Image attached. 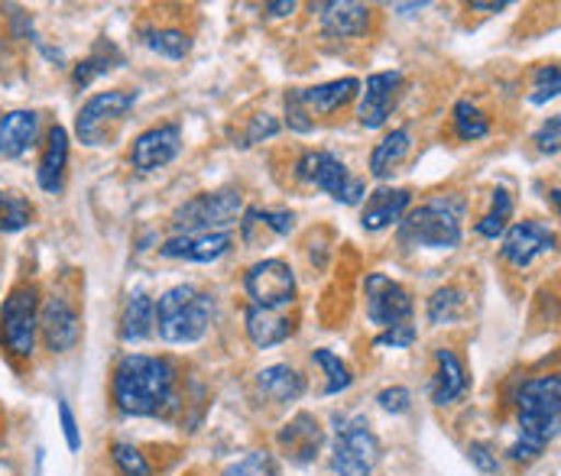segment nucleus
I'll list each match as a JSON object with an SVG mask.
<instances>
[{
    "label": "nucleus",
    "instance_id": "nucleus-1",
    "mask_svg": "<svg viewBox=\"0 0 561 476\" xmlns=\"http://www.w3.org/2000/svg\"><path fill=\"white\" fill-rule=\"evenodd\" d=\"M114 402L130 418H153L175 396V367L165 357L127 353L114 370Z\"/></svg>",
    "mask_w": 561,
    "mask_h": 476
},
{
    "label": "nucleus",
    "instance_id": "nucleus-2",
    "mask_svg": "<svg viewBox=\"0 0 561 476\" xmlns=\"http://www.w3.org/2000/svg\"><path fill=\"white\" fill-rule=\"evenodd\" d=\"M561 421V380L536 376L526 380L516 393V428L519 438L510 448L513 461H536L559 434Z\"/></svg>",
    "mask_w": 561,
    "mask_h": 476
},
{
    "label": "nucleus",
    "instance_id": "nucleus-3",
    "mask_svg": "<svg viewBox=\"0 0 561 476\" xmlns=\"http://www.w3.org/2000/svg\"><path fill=\"white\" fill-rule=\"evenodd\" d=\"M215 299L195 286H172L153 302V330L165 344H195L208 334Z\"/></svg>",
    "mask_w": 561,
    "mask_h": 476
},
{
    "label": "nucleus",
    "instance_id": "nucleus-4",
    "mask_svg": "<svg viewBox=\"0 0 561 476\" xmlns=\"http://www.w3.org/2000/svg\"><path fill=\"white\" fill-rule=\"evenodd\" d=\"M465 198L438 195L419 208H409L400 221L402 246H422V249H455L465 237Z\"/></svg>",
    "mask_w": 561,
    "mask_h": 476
},
{
    "label": "nucleus",
    "instance_id": "nucleus-5",
    "mask_svg": "<svg viewBox=\"0 0 561 476\" xmlns=\"http://www.w3.org/2000/svg\"><path fill=\"white\" fill-rule=\"evenodd\" d=\"M331 467L337 476H370L380 461V441L364 415H334Z\"/></svg>",
    "mask_w": 561,
    "mask_h": 476
},
{
    "label": "nucleus",
    "instance_id": "nucleus-6",
    "mask_svg": "<svg viewBox=\"0 0 561 476\" xmlns=\"http://www.w3.org/2000/svg\"><path fill=\"white\" fill-rule=\"evenodd\" d=\"M241 214V191L221 188V191H202L192 201L179 205L169 224L175 234H215V231H228L231 224H238Z\"/></svg>",
    "mask_w": 561,
    "mask_h": 476
},
{
    "label": "nucleus",
    "instance_id": "nucleus-7",
    "mask_svg": "<svg viewBox=\"0 0 561 476\" xmlns=\"http://www.w3.org/2000/svg\"><path fill=\"white\" fill-rule=\"evenodd\" d=\"M39 337V292L36 286H16L0 305V340L13 357H33Z\"/></svg>",
    "mask_w": 561,
    "mask_h": 476
},
{
    "label": "nucleus",
    "instance_id": "nucleus-8",
    "mask_svg": "<svg viewBox=\"0 0 561 476\" xmlns=\"http://www.w3.org/2000/svg\"><path fill=\"white\" fill-rule=\"evenodd\" d=\"M296 175L309 185H316L328 198H334L337 205H357L367 195L364 178L351 175V169L328 150H309L296 162Z\"/></svg>",
    "mask_w": 561,
    "mask_h": 476
},
{
    "label": "nucleus",
    "instance_id": "nucleus-9",
    "mask_svg": "<svg viewBox=\"0 0 561 476\" xmlns=\"http://www.w3.org/2000/svg\"><path fill=\"white\" fill-rule=\"evenodd\" d=\"M137 97H140L137 91H101V94L88 97L76 117V133L81 143L104 147L114 137V130L124 124V117L134 111Z\"/></svg>",
    "mask_w": 561,
    "mask_h": 476
},
{
    "label": "nucleus",
    "instance_id": "nucleus-10",
    "mask_svg": "<svg viewBox=\"0 0 561 476\" xmlns=\"http://www.w3.org/2000/svg\"><path fill=\"white\" fill-rule=\"evenodd\" d=\"M243 292L256 309H286L296 299V272L286 259H260L247 269Z\"/></svg>",
    "mask_w": 561,
    "mask_h": 476
},
{
    "label": "nucleus",
    "instance_id": "nucleus-11",
    "mask_svg": "<svg viewBox=\"0 0 561 476\" xmlns=\"http://www.w3.org/2000/svg\"><path fill=\"white\" fill-rule=\"evenodd\" d=\"M364 292H367V321L377 327H397L412 317V295L409 289L400 286L397 279L383 276V272H370L364 279Z\"/></svg>",
    "mask_w": 561,
    "mask_h": 476
},
{
    "label": "nucleus",
    "instance_id": "nucleus-12",
    "mask_svg": "<svg viewBox=\"0 0 561 476\" xmlns=\"http://www.w3.org/2000/svg\"><path fill=\"white\" fill-rule=\"evenodd\" d=\"M360 104H357V124L364 130H380L387 127V120L393 117L397 104L402 97L405 79L402 72H374L370 79L360 84Z\"/></svg>",
    "mask_w": 561,
    "mask_h": 476
},
{
    "label": "nucleus",
    "instance_id": "nucleus-13",
    "mask_svg": "<svg viewBox=\"0 0 561 476\" xmlns=\"http://www.w3.org/2000/svg\"><path fill=\"white\" fill-rule=\"evenodd\" d=\"M556 231L542 221H516L506 228L503 234V246H500V256L503 263H510L513 269H526L533 266L539 256L552 253L556 249Z\"/></svg>",
    "mask_w": 561,
    "mask_h": 476
},
{
    "label": "nucleus",
    "instance_id": "nucleus-14",
    "mask_svg": "<svg viewBox=\"0 0 561 476\" xmlns=\"http://www.w3.org/2000/svg\"><path fill=\"white\" fill-rule=\"evenodd\" d=\"M179 150H182V127L179 124H157L134 140L130 162L137 172H157L179 156Z\"/></svg>",
    "mask_w": 561,
    "mask_h": 476
},
{
    "label": "nucleus",
    "instance_id": "nucleus-15",
    "mask_svg": "<svg viewBox=\"0 0 561 476\" xmlns=\"http://www.w3.org/2000/svg\"><path fill=\"white\" fill-rule=\"evenodd\" d=\"M39 330L46 337V347L53 353H66L79 344L81 324L76 309L69 305V299L62 295H49L43 305H39Z\"/></svg>",
    "mask_w": 561,
    "mask_h": 476
},
{
    "label": "nucleus",
    "instance_id": "nucleus-16",
    "mask_svg": "<svg viewBox=\"0 0 561 476\" xmlns=\"http://www.w3.org/2000/svg\"><path fill=\"white\" fill-rule=\"evenodd\" d=\"M409 208H412V191L409 188L380 185L377 191H370V198H367V205L360 211V224H364V231L380 234V231L400 224Z\"/></svg>",
    "mask_w": 561,
    "mask_h": 476
},
{
    "label": "nucleus",
    "instance_id": "nucleus-17",
    "mask_svg": "<svg viewBox=\"0 0 561 476\" xmlns=\"http://www.w3.org/2000/svg\"><path fill=\"white\" fill-rule=\"evenodd\" d=\"M321 444H324V431L316 421V415H309V411H299L279 431V448L293 464H312L319 457Z\"/></svg>",
    "mask_w": 561,
    "mask_h": 476
},
{
    "label": "nucleus",
    "instance_id": "nucleus-18",
    "mask_svg": "<svg viewBox=\"0 0 561 476\" xmlns=\"http://www.w3.org/2000/svg\"><path fill=\"white\" fill-rule=\"evenodd\" d=\"M234 237L228 231L215 234H175L160 246V256L165 259H188V263H215L231 249Z\"/></svg>",
    "mask_w": 561,
    "mask_h": 476
},
{
    "label": "nucleus",
    "instance_id": "nucleus-19",
    "mask_svg": "<svg viewBox=\"0 0 561 476\" xmlns=\"http://www.w3.org/2000/svg\"><path fill=\"white\" fill-rule=\"evenodd\" d=\"M296 231V214L293 211H276V208H247L241 214V240L247 246H266L270 240L289 237Z\"/></svg>",
    "mask_w": 561,
    "mask_h": 476
},
{
    "label": "nucleus",
    "instance_id": "nucleus-20",
    "mask_svg": "<svg viewBox=\"0 0 561 476\" xmlns=\"http://www.w3.org/2000/svg\"><path fill=\"white\" fill-rule=\"evenodd\" d=\"M312 10H321V33L328 39H360L370 30L367 3H312Z\"/></svg>",
    "mask_w": 561,
    "mask_h": 476
},
{
    "label": "nucleus",
    "instance_id": "nucleus-21",
    "mask_svg": "<svg viewBox=\"0 0 561 476\" xmlns=\"http://www.w3.org/2000/svg\"><path fill=\"white\" fill-rule=\"evenodd\" d=\"M66 165H69V133L62 124H53L46 133V147L39 156V169H36V182L43 191L59 195L66 185Z\"/></svg>",
    "mask_w": 561,
    "mask_h": 476
},
{
    "label": "nucleus",
    "instance_id": "nucleus-22",
    "mask_svg": "<svg viewBox=\"0 0 561 476\" xmlns=\"http://www.w3.org/2000/svg\"><path fill=\"white\" fill-rule=\"evenodd\" d=\"M243 330L250 337L253 347L266 350V347H276L283 340H289V334L296 330L293 317L283 315V309H256V305H247L243 312Z\"/></svg>",
    "mask_w": 561,
    "mask_h": 476
},
{
    "label": "nucleus",
    "instance_id": "nucleus-23",
    "mask_svg": "<svg viewBox=\"0 0 561 476\" xmlns=\"http://www.w3.org/2000/svg\"><path fill=\"white\" fill-rule=\"evenodd\" d=\"M39 140V114L36 111H7L0 114V159L23 156Z\"/></svg>",
    "mask_w": 561,
    "mask_h": 476
},
{
    "label": "nucleus",
    "instance_id": "nucleus-24",
    "mask_svg": "<svg viewBox=\"0 0 561 476\" xmlns=\"http://www.w3.org/2000/svg\"><path fill=\"white\" fill-rule=\"evenodd\" d=\"M354 94H360V81L357 79H337L316 84V88H296V97H299V104L306 107V114L312 120L341 111Z\"/></svg>",
    "mask_w": 561,
    "mask_h": 476
},
{
    "label": "nucleus",
    "instance_id": "nucleus-25",
    "mask_svg": "<svg viewBox=\"0 0 561 476\" xmlns=\"http://www.w3.org/2000/svg\"><path fill=\"white\" fill-rule=\"evenodd\" d=\"M435 376H432V402L435 405H451L455 398H461L468 393V373H465V363L458 360L455 350L448 347H438L435 350Z\"/></svg>",
    "mask_w": 561,
    "mask_h": 476
},
{
    "label": "nucleus",
    "instance_id": "nucleus-26",
    "mask_svg": "<svg viewBox=\"0 0 561 476\" xmlns=\"http://www.w3.org/2000/svg\"><path fill=\"white\" fill-rule=\"evenodd\" d=\"M256 386L260 393L273 402H296V398L306 393V380L299 370L286 367V363H276V367H266L256 373Z\"/></svg>",
    "mask_w": 561,
    "mask_h": 476
},
{
    "label": "nucleus",
    "instance_id": "nucleus-27",
    "mask_svg": "<svg viewBox=\"0 0 561 476\" xmlns=\"http://www.w3.org/2000/svg\"><path fill=\"white\" fill-rule=\"evenodd\" d=\"M409 150H412V133H409L405 127L390 130V133L374 147V153H370V175H374V178L393 175L402 165V159L409 156Z\"/></svg>",
    "mask_w": 561,
    "mask_h": 476
},
{
    "label": "nucleus",
    "instance_id": "nucleus-28",
    "mask_svg": "<svg viewBox=\"0 0 561 476\" xmlns=\"http://www.w3.org/2000/svg\"><path fill=\"white\" fill-rule=\"evenodd\" d=\"M153 334V299L137 289L127 305H124V315H121V337L127 344H140Z\"/></svg>",
    "mask_w": 561,
    "mask_h": 476
},
{
    "label": "nucleus",
    "instance_id": "nucleus-29",
    "mask_svg": "<svg viewBox=\"0 0 561 476\" xmlns=\"http://www.w3.org/2000/svg\"><path fill=\"white\" fill-rule=\"evenodd\" d=\"M117 66H124V56L117 53V46L114 43H107V39H101L94 49H91V56L88 59H81L79 66L72 69V81H76V88H88L94 79H101V76H107L111 69H117Z\"/></svg>",
    "mask_w": 561,
    "mask_h": 476
},
{
    "label": "nucleus",
    "instance_id": "nucleus-30",
    "mask_svg": "<svg viewBox=\"0 0 561 476\" xmlns=\"http://www.w3.org/2000/svg\"><path fill=\"white\" fill-rule=\"evenodd\" d=\"M510 221H513V195H510L506 188H493V191H490V208H486V214L474 224L478 237H503L506 228H510Z\"/></svg>",
    "mask_w": 561,
    "mask_h": 476
},
{
    "label": "nucleus",
    "instance_id": "nucleus-31",
    "mask_svg": "<svg viewBox=\"0 0 561 476\" xmlns=\"http://www.w3.org/2000/svg\"><path fill=\"white\" fill-rule=\"evenodd\" d=\"M33 221H36L33 201L16 195V191H3L0 188V231L3 234H16V231H26Z\"/></svg>",
    "mask_w": 561,
    "mask_h": 476
},
{
    "label": "nucleus",
    "instance_id": "nucleus-32",
    "mask_svg": "<svg viewBox=\"0 0 561 476\" xmlns=\"http://www.w3.org/2000/svg\"><path fill=\"white\" fill-rule=\"evenodd\" d=\"M144 46H147V49H153V53L162 56V59H172V62H179V59H185V56L192 53V39H188V33H182V30H175V26L144 30Z\"/></svg>",
    "mask_w": 561,
    "mask_h": 476
},
{
    "label": "nucleus",
    "instance_id": "nucleus-33",
    "mask_svg": "<svg viewBox=\"0 0 561 476\" xmlns=\"http://www.w3.org/2000/svg\"><path fill=\"white\" fill-rule=\"evenodd\" d=\"M451 120H455L458 140H465V143H478V140H483L490 133V117L483 114L474 101H458Z\"/></svg>",
    "mask_w": 561,
    "mask_h": 476
},
{
    "label": "nucleus",
    "instance_id": "nucleus-34",
    "mask_svg": "<svg viewBox=\"0 0 561 476\" xmlns=\"http://www.w3.org/2000/svg\"><path fill=\"white\" fill-rule=\"evenodd\" d=\"M465 315V292L458 286H445L438 292H432L428 299V324H451Z\"/></svg>",
    "mask_w": 561,
    "mask_h": 476
},
{
    "label": "nucleus",
    "instance_id": "nucleus-35",
    "mask_svg": "<svg viewBox=\"0 0 561 476\" xmlns=\"http://www.w3.org/2000/svg\"><path fill=\"white\" fill-rule=\"evenodd\" d=\"M312 360H316L321 370L328 373V386H324V396H337V393L351 390L354 376H351V370H347V367L341 363V357H334L331 350H316V353H312Z\"/></svg>",
    "mask_w": 561,
    "mask_h": 476
},
{
    "label": "nucleus",
    "instance_id": "nucleus-36",
    "mask_svg": "<svg viewBox=\"0 0 561 476\" xmlns=\"http://www.w3.org/2000/svg\"><path fill=\"white\" fill-rule=\"evenodd\" d=\"M111 461L121 471V476H153V467L147 464V457L134 444H127V441H117L111 448Z\"/></svg>",
    "mask_w": 561,
    "mask_h": 476
},
{
    "label": "nucleus",
    "instance_id": "nucleus-37",
    "mask_svg": "<svg viewBox=\"0 0 561 476\" xmlns=\"http://www.w3.org/2000/svg\"><path fill=\"white\" fill-rule=\"evenodd\" d=\"M561 91V72L559 66L552 62V66H539L536 69V81H533V94H529V101L533 104H546V101H556Z\"/></svg>",
    "mask_w": 561,
    "mask_h": 476
},
{
    "label": "nucleus",
    "instance_id": "nucleus-38",
    "mask_svg": "<svg viewBox=\"0 0 561 476\" xmlns=\"http://www.w3.org/2000/svg\"><path fill=\"white\" fill-rule=\"evenodd\" d=\"M225 476H276V464H273V457L266 451H253L243 461L231 464L225 471Z\"/></svg>",
    "mask_w": 561,
    "mask_h": 476
},
{
    "label": "nucleus",
    "instance_id": "nucleus-39",
    "mask_svg": "<svg viewBox=\"0 0 561 476\" xmlns=\"http://www.w3.org/2000/svg\"><path fill=\"white\" fill-rule=\"evenodd\" d=\"M283 104H286V127H289L293 133H302V137H306V133H316V120H312V117L306 114V107L299 104L296 88L286 94V101H283Z\"/></svg>",
    "mask_w": 561,
    "mask_h": 476
},
{
    "label": "nucleus",
    "instance_id": "nucleus-40",
    "mask_svg": "<svg viewBox=\"0 0 561 476\" xmlns=\"http://www.w3.org/2000/svg\"><path fill=\"white\" fill-rule=\"evenodd\" d=\"M415 340V327L405 321V324H397V327H387L374 337V347H393V350H402Z\"/></svg>",
    "mask_w": 561,
    "mask_h": 476
},
{
    "label": "nucleus",
    "instance_id": "nucleus-41",
    "mask_svg": "<svg viewBox=\"0 0 561 476\" xmlns=\"http://www.w3.org/2000/svg\"><path fill=\"white\" fill-rule=\"evenodd\" d=\"M559 133H561V120H559V114H556V117H549V120L539 127V133H536V147H539V153H546V156H559Z\"/></svg>",
    "mask_w": 561,
    "mask_h": 476
},
{
    "label": "nucleus",
    "instance_id": "nucleus-42",
    "mask_svg": "<svg viewBox=\"0 0 561 476\" xmlns=\"http://www.w3.org/2000/svg\"><path fill=\"white\" fill-rule=\"evenodd\" d=\"M276 133H279V124H276L270 114H256V117L250 120V130H247V137H243V147H253V143L270 140V137H276Z\"/></svg>",
    "mask_w": 561,
    "mask_h": 476
},
{
    "label": "nucleus",
    "instance_id": "nucleus-43",
    "mask_svg": "<svg viewBox=\"0 0 561 476\" xmlns=\"http://www.w3.org/2000/svg\"><path fill=\"white\" fill-rule=\"evenodd\" d=\"M468 454H471V464H474L481 474H500V461H496V454H493V448H490L486 441H474V444L468 448Z\"/></svg>",
    "mask_w": 561,
    "mask_h": 476
},
{
    "label": "nucleus",
    "instance_id": "nucleus-44",
    "mask_svg": "<svg viewBox=\"0 0 561 476\" xmlns=\"http://www.w3.org/2000/svg\"><path fill=\"white\" fill-rule=\"evenodd\" d=\"M377 402H380V408H383V411H393V415H400V411H405V408L412 405V396H409V390L393 386V390H383V393L377 396Z\"/></svg>",
    "mask_w": 561,
    "mask_h": 476
},
{
    "label": "nucleus",
    "instance_id": "nucleus-45",
    "mask_svg": "<svg viewBox=\"0 0 561 476\" xmlns=\"http://www.w3.org/2000/svg\"><path fill=\"white\" fill-rule=\"evenodd\" d=\"M59 418H62L66 444H69V451L76 454V451L81 448V434H79V425H76V415H72V408H69V402H59Z\"/></svg>",
    "mask_w": 561,
    "mask_h": 476
},
{
    "label": "nucleus",
    "instance_id": "nucleus-46",
    "mask_svg": "<svg viewBox=\"0 0 561 476\" xmlns=\"http://www.w3.org/2000/svg\"><path fill=\"white\" fill-rule=\"evenodd\" d=\"M296 10V3L293 0H283V3H266V13L270 16H289Z\"/></svg>",
    "mask_w": 561,
    "mask_h": 476
},
{
    "label": "nucleus",
    "instance_id": "nucleus-47",
    "mask_svg": "<svg viewBox=\"0 0 561 476\" xmlns=\"http://www.w3.org/2000/svg\"><path fill=\"white\" fill-rule=\"evenodd\" d=\"M510 3L506 0H500V3H483V0H474L471 3V10H486V13H500V10H506Z\"/></svg>",
    "mask_w": 561,
    "mask_h": 476
},
{
    "label": "nucleus",
    "instance_id": "nucleus-48",
    "mask_svg": "<svg viewBox=\"0 0 561 476\" xmlns=\"http://www.w3.org/2000/svg\"><path fill=\"white\" fill-rule=\"evenodd\" d=\"M425 7H428V3H397L393 10H400V13L409 16V13H419V10H425Z\"/></svg>",
    "mask_w": 561,
    "mask_h": 476
}]
</instances>
